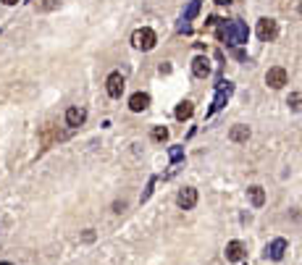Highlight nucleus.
<instances>
[{"mask_svg": "<svg viewBox=\"0 0 302 265\" xmlns=\"http://www.w3.org/2000/svg\"><path fill=\"white\" fill-rule=\"evenodd\" d=\"M226 260H231V262L245 260V244L242 242H229L226 244Z\"/></svg>", "mask_w": 302, "mask_h": 265, "instance_id": "9d476101", "label": "nucleus"}, {"mask_svg": "<svg viewBox=\"0 0 302 265\" xmlns=\"http://www.w3.org/2000/svg\"><path fill=\"white\" fill-rule=\"evenodd\" d=\"M105 84H108V95L111 97H121V95H124V76H121L118 71H113Z\"/></svg>", "mask_w": 302, "mask_h": 265, "instance_id": "6e6552de", "label": "nucleus"}, {"mask_svg": "<svg viewBox=\"0 0 302 265\" xmlns=\"http://www.w3.org/2000/svg\"><path fill=\"white\" fill-rule=\"evenodd\" d=\"M58 6V0H42V11H53Z\"/></svg>", "mask_w": 302, "mask_h": 265, "instance_id": "aec40b11", "label": "nucleus"}, {"mask_svg": "<svg viewBox=\"0 0 302 265\" xmlns=\"http://www.w3.org/2000/svg\"><path fill=\"white\" fill-rule=\"evenodd\" d=\"M289 105H292L294 111H297V108L302 105V95H289Z\"/></svg>", "mask_w": 302, "mask_h": 265, "instance_id": "6ab92c4d", "label": "nucleus"}, {"mask_svg": "<svg viewBox=\"0 0 302 265\" xmlns=\"http://www.w3.org/2000/svg\"><path fill=\"white\" fill-rule=\"evenodd\" d=\"M84 121H87V111H84V108L74 105V108L66 111V123H69V126H82Z\"/></svg>", "mask_w": 302, "mask_h": 265, "instance_id": "1a4fd4ad", "label": "nucleus"}, {"mask_svg": "<svg viewBox=\"0 0 302 265\" xmlns=\"http://www.w3.org/2000/svg\"><path fill=\"white\" fill-rule=\"evenodd\" d=\"M3 3H6V6H16V3H19V0H3Z\"/></svg>", "mask_w": 302, "mask_h": 265, "instance_id": "b1692460", "label": "nucleus"}, {"mask_svg": "<svg viewBox=\"0 0 302 265\" xmlns=\"http://www.w3.org/2000/svg\"><path fill=\"white\" fill-rule=\"evenodd\" d=\"M218 37H221L223 42H231V45H245L247 37H250V32H247L245 24L234 19V21H221V26H218Z\"/></svg>", "mask_w": 302, "mask_h": 265, "instance_id": "f257e3e1", "label": "nucleus"}, {"mask_svg": "<svg viewBox=\"0 0 302 265\" xmlns=\"http://www.w3.org/2000/svg\"><path fill=\"white\" fill-rule=\"evenodd\" d=\"M286 82H289V76H286V71L281 66H274V69H268L265 74V84L268 87H274V89H281Z\"/></svg>", "mask_w": 302, "mask_h": 265, "instance_id": "423d86ee", "label": "nucleus"}, {"mask_svg": "<svg viewBox=\"0 0 302 265\" xmlns=\"http://www.w3.org/2000/svg\"><path fill=\"white\" fill-rule=\"evenodd\" d=\"M192 113H194V105H192V103H187V100H184V103H181V105L176 108V118H179V121H187V118H192Z\"/></svg>", "mask_w": 302, "mask_h": 265, "instance_id": "2eb2a0df", "label": "nucleus"}, {"mask_svg": "<svg viewBox=\"0 0 302 265\" xmlns=\"http://www.w3.org/2000/svg\"><path fill=\"white\" fill-rule=\"evenodd\" d=\"M231 92H234V84H231V82H221V84H218V92H216V97H213V105H210V111H208V113L221 111V108L226 105V100H229Z\"/></svg>", "mask_w": 302, "mask_h": 265, "instance_id": "7ed1b4c3", "label": "nucleus"}, {"mask_svg": "<svg viewBox=\"0 0 302 265\" xmlns=\"http://www.w3.org/2000/svg\"><path fill=\"white\" fill-rule=\"evenodd\" d=\"M197 13H200V0H192V3L187 6V11H184V21H192Z\"/></svg>", "mask_w": 302, "mask_h": 265, "instance_id": "dca6fc26", "label": "nucleus"}, {"mask_svg": "<svg viewBox=\"0 0 302 265\" xmlns=\"http://www.w3.org/2000/svg\"><path fill=\"white\" fill-rule=\"evenodd\" d=\"M247 194H250L252 208H263V202H265V192H263V186H250Z\"/></svg>", "mask_w": 302, "mask_h": 265, "instance_id": "ddd939ff", "label": "nucleus"}, {"mask_svg": "<svg viewBox=\"0 0 302 265\" xmlns=\"http://www.w3.org/2000/svg\"><path fill=\"white\" fill-rule=\"evenodd\" d=\"M218 6H231V0H216Z\"/></svg>", "mask_w": 302, "mask_h": 265, "instance_id": "5701e85b", "label": "nucleus"}, {"mask_svg": "<svg viewBox=\"0 0 302 265\" xmlns=\"http://www.w3.org/2000/svg\"><path fill=\"white\" fill-rule=\"evenodd\" d=\"M160 74H171V66L169 63H160Z\"/></svg>", "mask_w": 302, "mask_h": 265, "instance_id": "4be33fe9", "label": "nucleus"}, {"mask_svg": "<svg viewBox=\"0 0 302 265\" xmlns=\"http://www.w3.org/2000/svg\"><path fill=\"white\" fill-rule=\"evenodd\" d=\"M181 158H184V152H181V147H171V160L179 163Z\"/></svg>", "mask_w": 302, "mask_h": 265, "instance_id": "a211bd4d", "label": "nucleus"}, {"mask_svg": "<svg viewBox=\"0 0 302 265\" xmlns=\"http://www.w3.org/2000/svg\"><path fill=\"white\" fill-rule=\"evenodd\" d=\"M92 239H95V234H92V228H87V231H84V242H92Z\"/></svg>", "mask_w": 302, "mask_h": 265, "instance_id": "412c9836", "label": "nucleus"}, {"mask_svg": "<svg viewBox=\"0 0 302 265\" xmlns=\"http://www.w3.org/2000/svg\"><path fill=\"white\" fill-rule=\"evenodd\" d=\"M192 74L200 76V79H205V76L210 74V60L205 55H197V58L192 60Z\"/></svg>", "mask_w": 302, "mask_h": 265, "instance_id": "9b49d317", "label": "nucleus"}, {"mask_svg": "<svg viewBox=\"0 0 302 265\" xmlns=\"http://www.w3.org/2000/svg\"><path fill=\"white\" fill-rule=\"evenodd\" d=\"M176 205L181 210H192L194 205H197V189H192V186H184L179 194H176Z\"/></svg>", "mask_w": 302, "mask_h": 265, "instance_id": "39448f33", "label": "nucleus"}, {"mask_svg": "<svg viewBox=\"0 0 302 265\" xmlns=\"http://www.w3.org/2000/svg\"><path fill=\"white\" fill-rule=\"evenodd\" d=\"M131 42H134V48H140V50H153V48H155V42H158V37H155L153 29L142 26V29H137V32H134Z\"/></svg>", "mask_w": 302, "mask_h": 265, "instance_id": "f03ea898", "label": "nucleus"}, {"mask_svg": "<svg viewBox=\"0 0 302 265\" xmlns=\"http://www.w3.org/2000/svg\"><path fill=\"white\" fill-rule=\"evenodd\" d=\"M286 249H289L286 239H274V242L265 247V257H268V260H281V257L286 255Z\"/></svg>", "mask_w": 302, "mask_h": 265, "instance_id": "0eeeda50", "label": "nucleus"}, {"mask_svg": "<svg viewBox=\"0 0 302 265\" xmlns=\"http://www.w3.org/2000/svg\"><path fill=\"white\" fill-rule=\"evenodd\" d=\"M147 105H150V95H147V92H137V95L129 97V108L134 113H142Z\"/></svg>", "mask_w": 302, "mask_h": 265, "instance_id": "f8f14e48", "label": "nucleus"}, {"mask_svg": "<svg viewBox=\"0 0 302 265\" xmlns=\"http://www.w3.org/2000/svg\"><path fill=\"white\" fill-rule=\"evenodd\" d=\"M299 13H302V3H299Z\"/></svg>", "mask_w": 302, "mask_h": 265, "instance_id": "393cba45", "label": "nucleus"}, {"mask_svg": "<svg viewBox=\"0 0 302 265\" xmlns=\"http://www.w3.org/2000/svg\"><path fill=\"white\" fill-rule=\"evenodd\" d=\"M229 137H231V142H247L250 139V126H231V131H229Z\"/></svg>", "mask_w": 302, "mask_h": 265, "instance_id": "4468645a", "label": "nucleus"}, {"mask_svg": "<svg viewBox=\"0 0 302 265\" xmlns=\"http://www.w3.org/2000/svg\"><path fill=\"white\" fill-rule=\"evenodd\" d=\"M276 35H279V24H276L274 19H260V21H258V37H260L263 42H274Z\"/></svg>", "mask_w": 302, "mask_h": 265, "instance_id": "20e7f679", "label": "nucleus"}, {"mask_svg": "<svg viewBox=\"0 0 302 265\" xmlns=\"http://www.w3.org/2000/svg\"><path fill=\"white\" fill-rule=\"evenodd\" d=\"M153 139H155V142H165V139H169V129H165V126H155L153 129Z\"/></svg>", "mask_w": 302, "mask_h": 265, "instance_id": "f3484780", "label": "nucleus"}]
</instances>
